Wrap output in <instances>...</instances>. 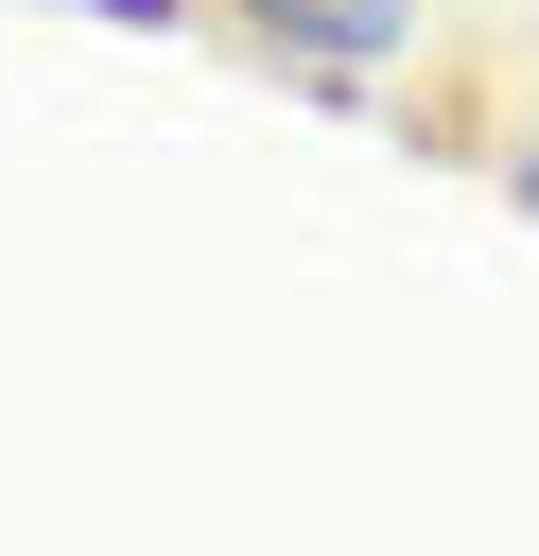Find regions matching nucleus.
I'll return each instance as SVG.
<instances>
[{"label": "nucleus", "mask_w": 539, "mask_h": 556, "mask_svg": "<svg viewBox=\"0 0 539 556\" xmlns=\"http://www.w3.org/2000/svg\"><path fill=\"white\" fill-rule=\"evenodd\" d=\"M226 35H243L261 70H296V87L365 104V87L417 52V0H226Z\"/></svg>", "instance_id": "1"}, {"label": "nucleus", "mask_w": 539, "mask_h": 556, "mask_svg": "<svg viewBox=\"0 0 539 556\" xmlns=\"http://www.w3.org/2000/svg\"><path fill=\"white\" fill-rule=\"evenodd\" d=\"M70 17H104V35H191V0H70Z\"/></svg>", "instance_id": "2"}, {"label": "nucleus", "mask_w": 539, "mask_h": 556, "mask_svg": "<svg viewBox=\"0 0 539 556\" xmlns=\"http://www.w3.org/2000/svg\"><path fill=\"white\" fill-rule=\"evenodd\" d=\"M504 208H522V226H539V139H522V156H504Z\"/></svg>", "instance_id": "3"}]
</instances>
